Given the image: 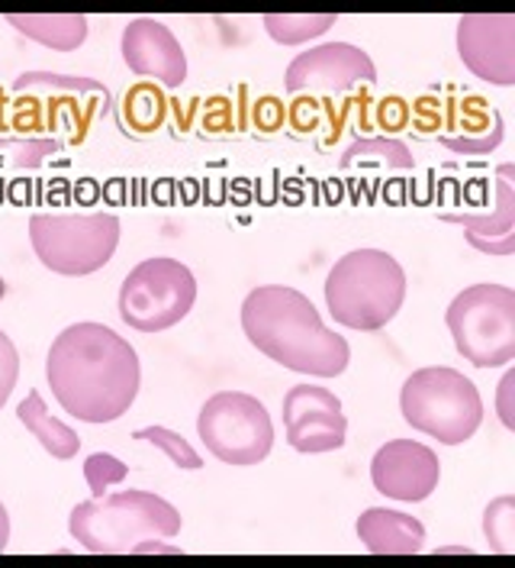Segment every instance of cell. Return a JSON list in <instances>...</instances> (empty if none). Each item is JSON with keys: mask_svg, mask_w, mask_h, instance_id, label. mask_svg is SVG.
<instances>
[{"mask_svg": "<svg viewBox=\"0 0 515 568\" xmlns=\"http://www.w3.org/2000/svg\"><path fill=\"white\" fill-rule=\"evenodd\" d=\"M358 536L374 556H415L422 552L425 542V527L400 510L387 507H368L358 517Z\"/></svg>", "mask_w": 515, "mask_h": 568, "instance_id": "17", "label": "cell"}, {"mask_svg": "<svg viewBox=\"0 0 515 568\" xmlns=\"http://www.w3.org/2000/svg\"><path fill=\"white\" fill-rule=\"evenodd\" d=\"M287 91H348L354 84H371L378 78L374 59L351 42H326L300 52L287 65Z\"/></svg>", "mask_w": 515, "mask_h": 568, "instance_id": "13", "label": "cell"}, {"mask_svg": "<svg viewBox=\"0 0 515 568\" xmlns=\"http://www.w3.org/2000/svg\"><path fill=\"white\" fill-rule=\"evenodd\" d=\"M133 439H142V443H152V446H158L168 459L177 465V468H187V471H197V468H204V459H200V453L181 436V433H174L168 426H142L136 429V436Z\"/></svg>", "mask_w": 515, "mask_h": 568, "instance_id": "23", "label": "cell"}, {"mask_svg": "<svg viewBox=\"0 0 515 568\" xmlns=\"http://www.w3.org/2000/svg\"><path fill=\"white\" fill-rule=\"evenodd\" d=\"M197 433L204 446L226 465H258L275 446L268 407L245 390H219L200 407Z\"/></svg>", "mask_w": 515, "mask_h": 568, "instance_id": "9", "label": "cell"}, {"mask_svg": "<svg viewBox=\"0 0 515 568\" xmlns=\"http://www.w3.org/2000/svg\"><path fill=\"white\" fill-rule=\"evenodd\" d=\"M406 301V272L383 248H354L326 278V304L348 329H383Z\"/></svg>", "mask_w": 515, "mask_h": 568, "instance_id": "4", "label": "cell"}, {"mask_svg": "<svg viewBox=\"0 0 515 568\" xmlns=\"http://www.w3.org/2000/svg\"><path fill=\"white\" fill-rule=\"evenodd\" d=\"M10 542V517H7V507L0 504V549Z\"/></svg>", "mask_w": 515, "mask_h": 568, "instance_id": "31", "label": "cell"}, {"mask_svg": "<svg viewBox=\"0 0 515 568\" xmlns=\"http://www.w3.org/2000/svg\"><path fill=\"white\" fill-rule=\"evenodd\" d=\"M339 23V13H265V30L280 45H300Z\"/></svg>", "mask_w": 515, "mask_h": 568, "instance_id": "20", "label": "cell"}, {"mask_svg": "<svg viewBox=\"0 0 515 568\" xmlns=\"http://www.w3.org/2000/svg\"><path fill=\"white\" fill-rule=\"evenodd\" d=\"M181 514L152 491H116L84 500L71 510V536L94 556H126L148 539H172L181 532Z\"/></svg>", "mask_w": 515, "mask_h": 568, "instance_id": "3", "label": "cell"}, {"mask_svg": "<svg viewBox=\"0 0 515 568\" xmlns=\"http://www.w3.org/2000/svg\"><path fill=\"white\" fill-rule=\"evenodd\" d=\"M513 390H515V372H506V378L499 382V394H496V410H499V420H503V426H509V429H515Z\"/></svg>", "mask_w": 515, "mask_h": 568, "instance_id": "29", "label": "cell"}, {"mask_svg": "<svg viewBox=\"0 0 515 568\" xmlns=\"http://www.w3.org/2000/svg\"><path fill=\"white\" fill-rule=\"evenodd\" d=\"M7 23L55 52H71L87 39V17L81 13H7Z\"/></svg>", "mask_w": 515, "mask_h": 568, "instance_id": "18", "label": "cell"}, {"mask_svg": "<svg viewBox=\"0 0 515 568\" xmlns=\"http://www.w3.org/2000/svg\"><path fill=\"white\" fill-rule=\"evenodd\" d=\"M197 301L194 272L168 255L138 262L120 287V317L138 333H162L187 317Z\"/></svg>", "mask_w": 515, "mask_h": 568, "instance_id": "8", "label": "cell"}, {"mask_svg": "<svg viewBox=\"0 0 515 568\" xmlns=\"http://www.w3.org/2000/svg\"><path fill=\"white\" fill-rule=\"evenodd\" d=\"M265 113V120H258L265 130H277L280 126V120H284V106L277 104L275 98H265V101H258V110H255V116H261Z\"/></svg>", "mask_w": 515, "mask_h": 568, "instance_id": "30", "label": "cell"}, {"mask_svg": "<svg viewBox=\"0 0 515 568\" xmlns=\"http://www.w3.org/2000/svg\"><path fill=\"white\" fill-rule=\"evenodd\" d=\"M457 55L481 81L496 88L515 84L513 13H464L457 20Z\"/></svg>", "mask_w": 515, "mask_h": 568, "instance_id": "11", "label": "cell"}, {"mask_svg": "<svg viewBox=\"0 0 515 568\" xmlns=\"http://www.w3.org/2000/svg\"><path fill=\"white\" fill-rule=\"evenodd\" d=\"M442 478V462L439 456L415 439H390L380 446L378 456L371 462V481L380 495L393 500H425L439 488Z\"/></svg>", "mask_w": 515, "mask_h": 568, "instance_id": "14", "label": "cell"}, {"mask_svg": "<svg viewBox=\"0 0 515 568\" xmlns=\"http://www.w3.org/2000/svg\"><path fill=\"white\" fill-rule=\"evenodd\" d=\"M123 62L142 78H155L165 88L187 81V55L177 36L155 17H138L123 30Z\"/></svg>", "mask_w": 515, "mask_h": 568, "instance_id": "15", "label": "cell"}, {"mask_svg": "<svg viewBox=\"0 0 515 568\" xmlns=\"http://www.w3.org/2000/svg\"><path fill=\"white\" fill-rule=\"evenodd\" d=\"M284 429L287 443L297 453H332L342 449L348 420L342 414V400L329 388L297 385L284 394Z\"/></svg>", "mask_w": 515, "mask_h": 568, "instance_id": "12", "label": "cell"}, {"mask_svg": "<svg viewBox=\"0 0 515 568\" xmlns=\"http://www.w3.org/2000/svg\"><path fill=\"white\" fill-rule=\"evenodd\" d=\"M35 258L59 275H94L113 258L120 220L113 213H35L30 220Z\"/></svg>", "mask_w": 515, "mask_h": 568, "instance_id": "7", "label": "cell"}, {"mask_svg": "<svg viewBox=\"0 0 515 568\" xmlns=\"http://www.w3.org/2000/svg\"><path fill=\"white\" fill-rule=\"evenodd\" d=\"M13 98L17 106L27 110V116H17V130L23 126H33L39 110L45 113L42 116V126L55 130V126H65L74 130V140H84L91 120L97 116V110H106L110 104V94L106 88L91 81V78H69V74H49V71H30V74H20L13 81Z\"/></svg>", "mask_w": 515, "mask_h": 568, "instance_id": "10", "label": "cell"}, {"mask_svg": "<svg viewBox=\"0 0 515 568\" xmlns=\"http://www.w3.org/2000/svg\"><path fill=\"white\" fill-rule=\"evenodd\" d=\"M457 353L477 368H499L515 358V291L506 284H471L445 314Z\"/></svg>", "mask_w": 515, "mask_h": 568, "instance_id": "6", "label": "cell"}, {"mask_svg": "<svg viewBox=\"0 0 515 568\" xmlns=\"http://www.w3.org/2000/svg\"><path fill=\"white\" fill-rule=\"evenodd\" d=\"M45 378L74 420L113 424L133 407L142 368L136 349L120 333L103 323H74L55 336Z\"/></svg>", "mask_w": 515, "mask_h": 568, "instance_id": "1", "label": "cell"}, {"mask_svg": "<svg viewBox=\"0 0 515 568\" xmlns=\"http://www.w3.org/2000/svg\"><path fill=\"white\" fill-rule=\"evenodd\" d=\"M165 98H162V91L155 88V84H136L130 94H126V106H123V113H126V123L138 130V133H152V130H158L162 126V120H165Z\"/></svg>", "mask_w": 515, "mask_h": 568, "instance_id": "22", "label": "cell"}, {"mask_svg": "<svg viewBox=\"0 0 515 568\" xmlns=\"http://www.w3.org/2000/svg\"><path fill=\"white\" fill-rule=\"evenodd\" d=\"M17 378H20V355H17V346L10 343V336L0 329V407L17 388Z\"/></svg>", "mask_w": 515, "mask_h": 568, "instance_id": "27", "label": "cell"}, {"mask_svg": "<svg viewBox=\"0 0 515 568\" xmlns=\"http://www.w3.org/2000/svg\"><path fill=\"white\" fill-rule=\"evenodd\" d=\"M400 410L412 429L445 446L467 443L483 424V400L477 385L464 372L447 365L412 372L400 390Z\"/></svg>", "mask_w": 515, "mask_h": 568, "instance_id": "5", "label": "cell"}, {"mask_svg": "<svg viewBox=\"0 0 515 568\" xmlns=\"http://www.w3.org/2000/svg\"><path fill=\"white\" fill-rule=\"evenodd\" d=\"M358 159H374V162H383V165H393V169H412V155L410 149L403 142L396 140H361L354 142L348 152H344L342 165H354Z\"/></svg>", "mask_w": 515, "mask_h": 568, "instance_id": "24", "label": "cell"}, {"mask_svg": "<svg viewBox=\"0 0 515 568\" xmlns=\"http://www.w3.org/2000/svg\"><path fill=\"white\" fill-rule=\"evenodd\" d=\"M515 169L499 165L496 172V211L493 213H442L445 223L467 230V243L490 255L515 252Z\"/></svg>", "mask_w": 515, "mask_h": 568, "instance_id": "16", "label": "cell"}, {"mask_svg": "<svg viewBox=\"0 0 515 568\" xmlns=\"http://www.w3.org/2000/svg\"><path fill=\"white\" fill-rule=\"evenodd\" d=\"M0 152H13V165H39L45 155H55L59 152V142L42 140V142H7L0 140Z\"/></svg>", "mask_w": 515, "mask_h": 568, "instance_id": "28", "label": "cell"}, {"mask_svg": "<svg viewBox=\"0 0 515 568\" xmlns=\"http://www.w3.org/2000/svg\"><path fill=\"white\" fill-rule=\"evenodd\" d=\"M3 294H7V284H3V278H0V301H3Z\"/></svg>", "mask_w": 515, "mask_h": 568, "instance_id": "32", "label": "cell"}, {"mask_svg": "<svg viewBox=\"0 0 515 568\" xmlns=\"http://www.w3.org/2000/svg\"><path fill=\"white\" fill-rule=\"evenodd\" d=\"M483 532L493 552L499 556H513L515 552V497L503 495L490 500V507L483 510Z\"/></svg>", "mask_w": 515, "mask_h": 568, "instance_id": "21", "label": "cell"}, {"mask_svg": "<svg viewBox=\"0 0 515 568\" xmlns=\"http://www.w3.org/2000/svg\"><path fill=\"white\" fill-rule=\"evenodd\" d=\"M499 142H503V116L499 113L493 120V130H486L481 136H442V145L451 152H461V155H486Z\"/></svg>", "mask_w": 515, "mask_h": 568, "instance_id": "26", "label": "cell"}, {"mask_svg": "<svg viewBox=\"0 0 515 568\" xmlns=\"http://www.w3.org/2000/svg\"><path fill=\"white\" fill-rule=\"evenodd\" d=\"M17 417L20 424L33 433V439H39V446L52 456V459H74L78 449H81V436L65 426L62 420H55L49 410H45V400L39 390H30L27 400L17 407Z\"/></svg>", "mask_w": 515, "mask_h": 568, "instance_id": "19", "label": "cell"}, {"mask_svg": "<svg viewBox=\"0 0 515 568\" xmlns=\"http://www.w3.org/2000/svg\"><path fill=\"white\" fill-rule=\"evenodd\" d=\"M241 329L258 353L300 375L336 378L351 362L344 336L322 323L307 294L287 284L255 287L241 304Z\"/></svg>", "mask_w": 515, "mask_h": 568, "instance_id": "2", "label": "cell"}, {"mask_svg": "<svg viewBox=\"0 0 515 568\" xmlns=\"http://www.w3.org/2000/svg\"><path fill=\"white\" fill-rule=\"evenodd\" d=\"M126 475H130V465H123V462L116 459V456H110V453H94V456L84 459V478H87V488H91L94 497H103V491L110 485L123 481Z\"/></svg>", "mask_w": 515, "mask_h": 568, "instance_id": "25", "label": "cell"}]
</instances>
